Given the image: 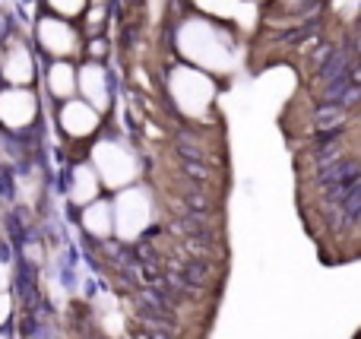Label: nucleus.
<instances>
[{
    "instance_id": "13",
    "label": "nucleus",
    "mask_w": 361,
    "mask_h": 339,
    "mask_svg": "<svg viewBox=\"0 0 361 339\" xmlns=\"http://www.w3.org/2000/svg\"><path fill=\"white\" fill-rule=\"evenodd\" d=\"M44 13H54L61 19H70V23H80V16L86 13L89 0H38Z\"/></svg>"
},
{
    "instance_id": "6",
    "label": "nucleus",
    "mask_w": 361,
    "mask_h": 339,
    "mask_svg": "<svg viewBox=\"0 0 361 339\" xmlns=\"http://www.w3.org/2000/svg\"><path fill=\"white\" fill-rule=\"evenodd\" d=\"M44 118V99L38 89L0 86V133L25 137Z\"/></svg>"
},
{
    "instance_id": "14",
    "label": "nucleus",
    "mask_w": 361,
    "mask_h": 339,
    "mask_svg": "<svg viewBox=\"0 0 361 339\" xmlns=\"http://www.w3.org/2000/svg\"><path fill=\"white\" fill-rule=\"evenodd\" d=\"M111 54H114L111 35H99V38H86V42H82V61L111 63Z\"/></svg>"
},
{
    "instance_id": "19",
    "label": "nucleus",
    "mask_w": 361,
    "mask_h": 339,
    "mask_svg": "<svg viewBox=\"0 0 361 339\" xmlns=\"http://www.w3.org/2000/svg\"><path fill=\"white\" fill-rule=\"evenodd\" d=\"M0 339H10V336H6V333H0Z\"/></svg>"
},
{
    "instance_id": "11",
    "label": "nucleus",
    "mask_w": 361,
    "mask_h": 339,
    "mask_svg": "<svg viewBox=\"0 0 361 339\" xmlns=\"http://www.w3.org/2000/svg\"><path fill=\"white\" fill-rule=\"evenodd\" d=\"M80 226L89 238L95 241H108L114 238V207L108 197H99L95 203L80 209Z\"/></svg>"
},
{
    "instance_id": "17",
    "label": "nucleus",
    "mask_w": 361,
    "mask_h": 339,
    "mask_svg": "<svg viewBox=\"0 0 361 339\" xmlns=\"http://www.w3.org/2000/svg\"><path fill=\"white\" fill-rule=\"evenodd\" d=\"M10 289V270H6V264L0 260V292Z\"/></svg>"
},
{
    "instance_id": "18",
    "label": "nucleus",
    "mask_w": 361,
    "mask_h": 339,
    "mask_svg": "<svg viewBox=\"0 0 361 339\" xmlns=\"http://www.w3.org/2000/svg\"><path fill=\"white\" fill-rule=\"evenodd\" d=\"M89 4H95V6H114V0H89Z\"/></svg>"
},
{
    "instance_id": "9",
    "label": "nucleus",
    "mask_w": 361,
    "mask_h": 339,
    "mask_svg": "<svg viewBox=\"0 0 361 339\" xmlns=\"http://www.w3.org/2000/svg\"><path fill=\"white\" fill-rule=\"evenodd\" d=\"M38 92L51 105L76 99V61H42Z\"/></svg>"
},
{
    "instance_id": "4",
    "label": "nucleus",
    "mask_w": 361,
    "mask_h": 339,
    "mask_svg": "<svg viewBox=\"0 0 361 339\" xmlns=\"http://www.w3.org/2000/svg\"><path fill=\"white\" fill-rule=\"evenodd\" d=\"M111 207H114V235H118L124 245H133V241L143 238L159 216L156 194H152V187H146L143 181L127 190H118Z\"/></svg>"
},
{
    "instance_id": "3",
    "label": "nucleus",
    "mask_w": 361,
    "mask_h": 339,
    "mask_svg": "<svg viewBox=\"0 0 361 339\" xmlns=\"http://www.w3.org/2000/svg\"><path fill=\"white\" fill-rule=\"evenodd\" d=\"M29 38L42 61H82V32L76 23L61 19L54 13H38L29 23Z\"/></svg>"
},
{
    "instance_id": "1",
    "label": "nucleus",
    "mask_w": 361,
    "mask_h": 339,
    "mask_svg": "<svg viewBox=\"0 0 361 339\" xmlns=\"http://www.w3.org/2000/svg\"><path fill=\"white\" fill-rule=\"evenodd\" d=\"M162 95L169 101V111L178 114L180 124L190 127H209L212 124V105H216V76L190 67V63H169L165 80L159 82Z\"/></svg>"
},
{
    "instance_id": "10",
    "label": "nucleus",
    "mask_w": 361,
    "mask_h": 339,
    "mask_svg": "<svg viewBox=\"0 0 361 339\" xmlns=\"http://www.w3.org/2000/svg\"><path fill=\"white\" fill-rule=\"evenodd\" d=\"M102 181H99V171L92 168L89 159H76L73 168H70V178H67V197L73 207H89L102 197Z\"/></svg>"
},
{
    "instance_id": "16",
    "label": "nucleus",
    "mask_w": 361,
    "mask_h": 339,
    "mask_svg": "<svg viewBox=\"0 0 361 339\" xmlns=\"http://www.w3.org/2000/svg\"><path fill=\"white\" fill-rule=\"evenodd\" d=\"M10 314H13V298L10 292H0V327L10 321Z\"/></svg>"
},
{
    "instance_id": "12",
    "label": "nucleus",
    "mask_w": 361,
    "mask_h": 339,
    "mask_svg": "<svg viewBox=\"0 0 361 339\" xmlns=\"http://www.w3.org/2000/svg\"><path fill=\"white\" fill-rule=\"evenodd\" d=\"M114 23V6H95L89 4L86 13L80 16V32L82 38H99V35H108V29H111Z\"/></svg>"
},
{
    "instance_id": "7",
    "label": "nucleus",
    "mask_w": 361,
    "mask_h": 339,
    "mask_svg": "<svg viewBox=\"0 0 361 339\" xmlns=\"http://www.w3.org/2000/svg\"><path fill=\"white\" fill-rule=\"evenodd\" d=\"M51 121H54L57 133L73 146H92L108 127L105 114H99L92 105H86L80 95L70 101H61V105H51Z\"/></svg>"
},
{
    "instance_id": "8",
    "label": "nucleus",
    "mask_w": 361,
    "mask_h": 339,
    "mask_svg": "<svg viewBox=\"0 0 361 339\" xmlns=\"http://www.w3.org/2000/svg\"><path fill=\"white\" fill-rule=\"evenodd\" d=\"M76 95L86 105H92L99 114L111 118L114 105H118V86H114V73L108 63L80 61L76 63Z\"/></svg>"
},
{
    "instance_id": "15",
    "label": "nucleus",
    "mask_w": 361,
    "mask_h": 339,
    "mask_svg": "<svg viewBox=\"0 0 361 339\" xmlns=\"http://www.w3.org/2000/svg\"><path fill=\"white\" fill-rule=\"evenodd\" d=\"M16 29H19V25H16V19H13V10L4 4V0H0V44H4Z\"/></svg>"
},
{
    "instance_id": "5",
    "label": "nucleus",
    "mask_w": 361,
    "mask_h": 339,
    "mask_svg": "<svg viewBox=\"0 0 361 339\" xmlns=\"http://www.w3.org/2000/svg\"><path fill=\"white\" fill-rule=\"evenodd\" d=\"M42 76V57L29 38V29H16L4 42V61H0V86L38 89Z\"/></svg>"
},
{
    "instance_id": "2",
    "label": "nucleus",
    "mask_w": 361,
    "mask_h": 339,
    "mask_svg": "<svg viewBox=\"0 0 361 339\" xmlns=\"http://www.w3.org/2000/svg\"><path fill=\"white\" fill-rule=\"evenodd\" d=\"M86 159L92 162V168L99 171L102 187L111 190V194L133 187V184H140V178H143V156H140L124 137L108 133V127H105V133L89 146Z\"/></svg>"
}]
</instances>
